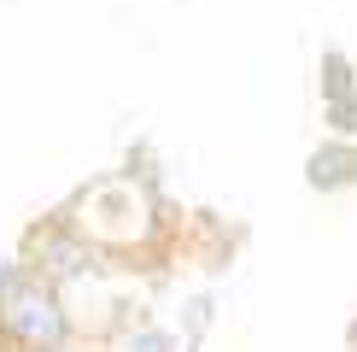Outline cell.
<instances>
[{
	"mask_svg": "<svg viewBox=\"0 0 357 352\" xmlns=\"http://www.w3.org/2000/svg\"><path fill=\"white\" fill-rule=\"evenodd\" d=\"M310 182L334 188V182H357V147H322L310 159Z\"/></svg>",
	"mask_w": 357,
	"mask_h": 352,
	"instance_id": "1",
	"label": "cell"
}]
</instances>
